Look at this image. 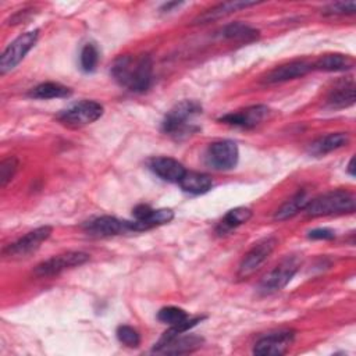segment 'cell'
<instances>
[{
  "instance_id": "obj_23",
  "label": "cell",
  "mask_w": 356,
  "mask_h": 356,
  "mask_svg": "<svg viewBox=\"0 0 356 356\" xmlns=\"http://www.w3.org/2000/svg\"><path fill=\"white\" fill-rule=\"evenodd\" d=\"M309 196L305 191H299L296 192L291 199H288L274 214V218L275 220H288L291 217H293L295 214H298L300 210L305 209V206L309 202Z\"/></svg>"
},
{
  "instance_id": "obj_14",
  "label": "cell",
  "mask_w": 356,
  "mask_h": 356,
  "mask_svg": "<svg viewBox=\"0 0 356 356\" xmlns=\"http://www.w3.org/2000/svg\"><path fill=\"white\" fill-rule=\"evenodd\" d=\"M310 70H313V65L309 64L307 61H303V60L289 61V63H286V64H282V65L275 67L274 70H271V71L263 78V82H264V83H280V82H285V81H289V79L300 78V76L306 75Z\"/></svg>"
},
{
  "instance_id": "obj_20",
  "label": "cell",
  "mask_w": 356,
  "mask_h": 356,
  "mask_svg": "<svg viewBox=\"0 0 356 356\" xmlns=\"http://www.w3.org/2000/svg\"><path fill=\"white\" fill-rule=\"evenodd\" d=\"M355 60L353 57L348 54H341V53H331V54H324L320 57L314 64L313 68L318 71H348L353 68Z\"/></svg>"
},
{
  "instance_id": "obj_5",
  "label": "cell",
  "mask_w": 356,
  "mask_h": 356,
  "mask_svg": "<svg viewBox=\"0 0 356 356\" xmlns=\"http://www.w3.org/2000/svg\"><path fill=\"white\" fill-rule=\"evenodd\" d=\"M239 157L238 146L234 140L222 139L210 143L204 153V163L217 171H227L236 165Z\"/></svg>"
},
{
  "instance_id": "obj_29",
  "label": "cell",
  "mask_w": 356,
  "mask_h": 356,
  "mask_svg": "<svg viewBox=\"0 0 356 356\" xmlns=\"http://www.w3.org/2000/svg\"><path fill=\"white\" fill-rule=\"evenodd\" d=\"M117 338L121 343L129 346V348H136L140 343V335L139 332L129 325H120L117 328Z\"/></svg>"
},
{
  "instance_id": "obj_9",
  "label": "cell",
  "mask_w": 356,
  "mask_h": 356,
  "mask_svg": "<svg viewBox=\"0 0 356 356\" xmlns=\"http://www.w3.org/2000/svg\"><path fill=\"white\" fill-rule=\"evenodd\" d=\"M89 260V254L79 250H70L65 253H60L53 256L35 267L36 277H51L57 275L67 268H72L81 266Z\"/></svg>"
},
{
  "instance_id": "obj_6",
  "label": "cell",
  "mask_w": 356,
  "mask_h": 356,
  "mask_svg": "<svg viewBox=\"0 0 356 356\" xmlns=\"http://www.w3.org/2000/svg\"><path fill=\"white\" fill-rule=\"evenodd\" d=\"M39 36V31L33 29L29 32H25L15 38L3 51L0 57V74L4 75L13 68H15L21 60L25 57V54L35 46Z\"/></svg>"
},
{
  "instance_id": "obj_32",
  "label": "cell",
  "mask_w": 356,
  "mask_h": 356,
  "mask_svg": "<svg viewBox=\"0 0 356 356\" xmlns=\"http://www.w3.org/2000/svg\"><path fill=\"white\" fill-rule=\"evenodd\" d=\"M310 239H323V241H328V239H334L335 238V232L330 228H314L312 231H309L307 235Z\"/></svg>"
},
{
  "instance_id": "obj_17",
  "label": "cell",
  "mask_w": 356,
  "mask_h": 356,
  "mask_svg": "<svg viewBox=\"0 0 356 356\" xmlns=\"http://www.w3.org/2000/svg\"><path fill=\"white\" fill-rule=\"evenodd\" d=\"M254 4H256L254 1H239V0L224 1V3H220V4L206 10L203 14L197 15V18L195 19V24H207V22H211V21L220 19V18H222L225 15H229V14H232L235 11H239L242 8L252 7Z\"/></svg>"
},
{
  "instance_id": "obj_30",
  "label": "cell",
  "mask_w": 356,
  "mask_h": 356,
  "mask_svg": "<svg viewBox=\"0 0 356 356\" xmlns=\"http://www.w3.org/2000/svg\"><path fill=\"white\" fill-rule=\"evenodd\" d=\"M17 168H18V160L14 156H10V157H7L1 161V164H0V182H1L3 188L13 179Z\"/></svg>"
},
{
  "instance_id": "obj_2",
  "label": "cell",
  "mask_w": 356,
  "mask_h": 356,
  "mask_svg": "<svg viewBox=\"0 0 356 356\" xmlns=\"http://www.w3.org/2000/svg\"><path fill=\"white\" fill-rule=\"evenodd\" d=\"M305 213L309 217H323L355 211V196L343 189L323 193L310 199L305 206Z\"/></svg>"
},
{
  "instance_id": "obj_22",
  "label": "cell",
  "mask_w": 356,
  "mask_h": 356,
  "mask_svg": "<svg viewBox=\"0 0 356 356\" xmlns=\"http://www.w3.org/2000/svg\"><path fill=\"white\" fill-rule=\"evenodd\" d=\"M172 218H174V213H172L171 209H157V210L153 209V211L150 213V216L145 221H142V222L125 221V227H127V229L145 231V229H150V228L157 227V225L167 224Z\"/></svg>"
},
{
  "instance_id": "obj_24",
  "label": "cell",
  "mask_w": 356,
  "mask_h": 356,
  "mask_svg": "<svg viewBox=\"0 0 356 356\" xmlns=\"http://www.w3.org/2000/svg\"><path fill=\"white\" fill-rule=\"evenodd\" d=\"M221 33L225 39L241 42H252L259 38V31L243 22L228 24L221 29Z\"/></svg>"
},
{
  "instance_id": "obj_21",
  "label": "cell",
  "mask_w": 356,
  "mask_h": 356,
  "mask_svg": "<svg viewBox=\"0 0 356 356\" xmlns=\"http://www.w3.org/2000/svg\"><path fill=\"white\" fill-rule=\"evenodd\" d=\"M355 103V83L345 82L334 88L328 97H327V106L330 108H345Z\"/></svg>"
},
{
  "instance_id": "obj_10",
  "label": "cell",
  "mask_w": 356,
  "mask_h": 356,
  "mask_svg": "<svg viewBox=\"0 0 356 356\" xmlns=\"http://www.w3.org/2000/svg\"><path fill=\"white\" fill-rule=\"evenodd\" d=\"M50 234H51V227H49V225H43L33 231H29L28 234H25L19 239H17L14 243L8 245L3 250V254L10 259L26 257L31 253H33L35 250H38L39 246L50 236Z\"/></svg>"
},
{
  "instance_id": "obj_3",
  "label": "cell",
  "mask_w": 356,
  "mask_h": 356,
  "mask_svg": "<svg viewBox=\"0 0 356 356\" xmlns=\"http://www.w3.org/2000/svg\"><path fill=\"white\" fill-rule=\"evenodd\" d=\"M202 113V106L196 100H182L177 103L165 115L161 129L171 136H181L191 132V120Z\"/></svg>"
},
{
  "instance_id": "obj_4",
  "label": "cell",
  "mask_w": 356,
  "mask_h": 356,
  "mask_svg": "<svg viewBox=\"0 0 356 356\" xmlns=\"http://www.w3.org/2000/svg\"><path fill=\"white\" fill-rule=\"evenodd\" d=\"M300 264H302V259L296 254L285 257L278 266H275V268H273L270 273H267L261 278L257 286L259 292L263 295H270L281 291L298 273V270L300 268Z\"/></svg>"
},
{
  "instance_id": "obj_12",
  "label": "cell",
  "mask_w": 356,
  "mask_h": 356,
  "mask_svg": "<svg viewBox=\"0 0 356 356\" xmlns=\"http://www.w3.org/2000/svg\"><path fill=\"white\" fill-rule=\"evenodd\" d=\"M271 114V110L267 106L256 104L246 107L243 110H238L234 113H228L220 118L221 122L232 125V127H241V128H253L263 121H266Z\"/></svg>"
},
{
  "instance_id": "obj_26",
  "label": "cell",
  "mask_w": 356,
  "mask_h": 356,
  "mask_svg": "<svg viewBox=\"0 0 356 356\" xmlns=\"http://www.w3.org/2000/svg\"><path fill=\"white\" fill-rule=\"evenodd\" d=\"M250 217H252V210L250 209H248V207H235L224 216L220 227L222 228V231L232 229L235 227H239V225L248 222L250 220Z\"/></svg>"
},
{
  "instance_id": "obj_27",
  "label": "cell",
  "mask_w": 356,
  "mask_h": 356,
  "mask_svg": "<svg viewBox=\"0 0 356 356\" xmlns=\"http://www.w3.org/2000/svg\"><path fill=\"white\" fill-rule=\"evenodd\" d=\"M157 318L168 325H177L182 321H185L186 318H189L188 313L181 309V307H175V306H167L159 310L157 313Z\"/></svg>"
},
{
  "instance_id": "obj_31",
  "label": "cell",
  "mask_w": 356,
  "mask_h": 356,
  "mask_svg": "<svg viewBox=\"0 0 356 356\" xmlns=\"http://www.w3.org/2000/svg\"><path fill=\"white\" fill-rule=\"evenodd\" d=\"M356 10L355 1H335L324 7L323 14L325 15H342V14H353Z\"/></svg>"
},
{
  "instance_id": "obj_13",
  "label": "cell",
  "mask_w": 356,
  "mask_h": 356,
  "mask_svg": "<svg viewBox=\"0 0 356 356\" xmlns=\"http://www.w3.org/2000/svg\"><path fill=\"white\" fill-rule=\"evenodd\" d=\"M203 339L196 335H175L170 338H160V341L154 345L153 352L156 353H168V355H179L197 349L202 345Z\"/></svg>"
},
{
  "instance_id": "obj_8",
  "label": "cell",
  "mask_w": 356,
  "mask_h": 356,
  "mask_svg": "<svg viewBox=\"0 0 356 356\" xmlns=\"http://www.w3.org/2000/svg\"><path fill=\"white\" fill-rule=\"evenodd\" d=\"M277 246V239L274 236L264 238L253 245V248L245 254L238 268V278L243 280L254 274L268 259Z\"/></svg>"
},
{
  "instance_id": "obj_19",
  "label": "cell",
  "mask_w": 356,
  "mask_h": 356,
  "mask_svg": "<svg viewBox=\"0 0 356 356\" xmlns=\"http://www.w3.org/2000/svg\"><path fill=\"white\" fill-rule=\"evenodd\" d=\"M178 184L182 188V191H185L186 193L202 195L211 189L213 179L209 175L202 174V172L186 171Z\"/></svg>"
},
{
  "instance_id": "obj_33",
  "label": "cell",
  "mask_w": 356,
  "mask_h": 356,
  "mask_svg": "<svg viewBox=\"0 0 356 356\" xmlns=\"http://www.w3.org/2000/svg\"><path fill=\"white\" fill-rule=\"evenodd\" d=\"M179 4H181V3H177V1H175V3H167V4H164V6H163V10L170 11L172 7H177V6H179Z\"/></svg>"
},
{
  "instance_id": "obj_16",
  "label": "cell",
  "mask_w": 356,
  "mask_h": 356,
  "mask_svg": "<svg viewBox=\"0 0 356 356\" xmlns=\"http://www.w3.org/2000/svg\"><path fill=\"white\" fill-rule=\"evenodd\" d=\"M83 229L92 236L103 238V236L117 235L124 229H127V227H125V221H120L111 216H102L85 222Z\"/></svg>"
},
{
  "instance_id": "obj_25",
  "label": "cell",
  "mask_w": 356,
  "mask_h": 356,
  "mask_svg": "<svg viewBox=\"0 0 356 356\" xmlns=\"http://www.w3.org/2000/svg\"><path fill=\"white\" fill-rule=\"evenodd\" d=\"M71 89L67 88L65 85H61L58 82H43L35 86L31 92L29 96L35 99H57V97H68L71 96Z\"/></svg>"
},
{
  "instance_id": "obj_15",
  "label": "cell",
  "mask_w": 356,
  "mask_h": 356,
  "mask_svg": "<svg viewBox=\"0 0 356 356\" xmlns=\"http://www.w3.org/2000/svg\"><path fill=\"white\" fill-rule=\"evenodd\" d=\"M150 170L164 181L179 182L186 172L185 167L172 157H154L149 163Z\"/></svg>"
},
{
  "instance_id": "obj_28",
  "label": "cell",
  "mask_w": 356,
  "mask_h": 356,
  "mask_svg": "<svg viewBox=\"0 0 356 356\" xmlns=\"http://www.w3.org/2000/svg\"><path fill=\"white\" fill-rule=\"evenodd\" d=\"M79 61H81V67L85 72L95 71V68L99 63V51H97L96 46L92 43H86L81 50Z\"/></svg>"
},
{
  "instance_id": "obj_11",
  "label": "cell",
  "mask_w": 356,
  "mask_h": 356,
  "mask_svg": "<svg viewBox=\"0 0 356 356\" xmlns=\"http://www.w3.org/2000/svg\"><path fill=\"white\" fill-rule=\"evenodd\" d=\"M295 339V331L285 330L270 332L261 337L253 346V353L259 356H280L286 353L291 343Z\"/></svg>"
},
{
  "instance_id": "obj_18",
  "label": "cell",
  "mask_w": 356,
  "mask_h": 356,
  "mask_svg": "<svg viewBox=\"0 0 356 356\" xmlns=\"http://www.w3.org/2000/svg\"><path fill=\"white\" fill-rule=\"evenodd\" d=\"M349 143V134L346 132H335V134H327L324 136H320L314 142L310 143L309 152L314 156L327 154L330 152L338 150Z\"/></svg>"
},
{
  "instance_id": "obj_34",
  "label": "cell",
  "mask_w": 356,
  "mask_h": 356,
  "mask_svg": "<svg viewBox=\"0 0 356 356\" xmlns=\"http://www.w3.org/2000/svg\"><path fill=\"white\" fill-rule=\"evenodd\" d=\"M348 171L350 175H355V171H353V159H350L349 164H348Z\"/></svg>"
},
{
  "instance_id": "obj_1",
  "label": "cell",
  "mask_w": 356,
  "mask_h": 356,
  "mask_svg": "<svg viewBox=\"0 0 356 356\" xmlns=\"http://www.w3.org/2000/svg\"><path fill=\"white\" fill-rule=\"evenodd\" d=\"M111 76L131 92H145L152 83L153 61L149 54L120 56L111 65Z\"/></svg>"
},
{
  "instance_id": "obj_7",
  "label": "cell",
  "mask_w": 356,
  "mask_h": 356,
  "mask_svg": "<svg viewBox=\"0 0 356 356\" xmlns=\"http://www.w3.org/2000/svg\"><path fill=\"white\" fill-rule=\"evenodd\" d=\"M103 114V106L95 100H81L63 110L57 120L68 127H83L95 122Z\"/></svg>"
}]
</instances>
